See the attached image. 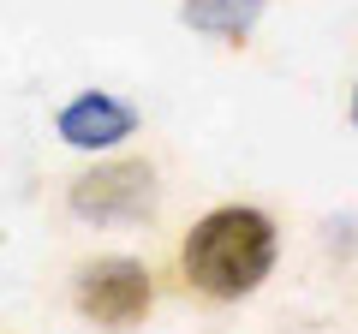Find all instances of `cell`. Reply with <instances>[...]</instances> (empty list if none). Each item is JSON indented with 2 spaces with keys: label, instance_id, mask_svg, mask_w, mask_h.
<instances>
[{
  "label": "cell",
  "instance_id": "1",
  "mask_svg": "<svg viewBox=\"0 0 358 334\" xmlns=\"http://www.w3.org/2000/svg\"><path fill=\"white\" fill-rule=\"evenodd\" d=\"M275 251H281V233L263 209L251 203H221L185 233L179 245V275L185 286H197L215 305H233V298H251L257 286L275 269Z\"/></svg>",
  "mask_w": 358,
  "mask_h": 334
},
{
  "label": "cell",
  "instance_id": "2",
  "mask_svg": "<svg viewBox=\"0 0 358 334\" xmlns=\"http://www.w3.org/2000/svg\"><path fill=\"white\" fill-rule=\"evenodd\" d=\"M66 203L90 227H138L162 209V180L150 161H102L66 185Z\"/></svg>",
  "mask_w": 358,
  "mask_h": 334
},
{
  "label": "cell",
  "instance_id": "3",
  "mask_svg": "<svg viewBox=\"0 0 358 334\" xmlns=\"http://www.w3.org/2000/svg\"><path fill=\"white\" fill-rule=\"evenodd\" d=\"M72 305L84 310L96 328H138L155 310V275L143 269L138 257H96L72 275Z\"/></svg>",
  "mask_w": 358,
  "mask_h": 334
},
{
  "label": "cell",
  "instance_id": "4",
  "mask_svg": "<svg viewBox=\"0 0 358 334\" xmlns=\"http://www.w3.org/2000/svg\"><path fill=\"white\" fill-rule=\"evenodd\" d=\"M138 126H143V114L131 102H120V96H108V90H84V96H72V102L54 114V131H60V143H72V150H114V143H126Z\"/></svg>",
  "mask_w": 358,
  "mask_h": 334
},
{
  "label": "cell",
  "instance_id": "5",
  "mask_svg": "<svg viewBox=\"0 0 358 334\" xmlns=\"http://www.w3.org/2000/svg\"><path fill=\"white\" fill-rule=\"evenodd\" d=\"M268 0H185L179 18L197 30V36H215V42H245L257 30Z\"/></svg>",
  "mask_w": 358,
  "mask_h": 334
},
{
  "label": "cell",
  "instance_id": "6",
  "mask_svg": "<svg viewBox=\"0 0 358 334\" xmlns=\"http://www.w3.org/2000/svg\"><path fill=\"white\" fill-rule=\"evenodd\" d=\"M352 131H358V84H352Z\"/></svg>",
  "mask_w": 358,
  "mask_h": 334
}]
</instances>
